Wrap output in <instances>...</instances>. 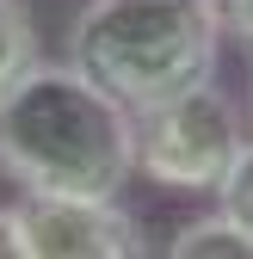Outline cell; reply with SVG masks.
<instances>
[{
    "instance_id": "1",
    "label": "cell",
    "mask_w": 253,
    "mask_h": 259,
    "mask_svg": "<svg viewBox=\"0 0 253 259\" xmlns=\"http://www.w3.org/2000/svg\"><path fill=\"white\" fill-rule=\"evenodd\" d=\"M0 173L19 191L117 198L136 173V111L74 62H31L0 93Z\"/></svg>"
},
{
    "instance_id": "2",
    "label": "cell",
    "mask_w": 253,
    "mask_h": 259,
    "mask_svg": "<svg viewBox=\"0 0 253 259\" xmlns=\"http://www.w3.org/2000/svg\"><path fill=\"white\" fill-rule=\"evenodd\" d=\"M216 0H87L68 25V62L87 68L130 111L216 74Z\"/></svg>"
},
{
    "instance_id": "3",
    "label": "cell",
    "mask_w": 253,
    "mask_h": 259,
    "mask_svg": "<svg viewBox=\"0 0 253 259\" xmlns=\"http://www.w3.org/2000/svg\"><path fill=\"white\" fill-rule=\"evenodd\" d=\"M241 142H247V105L216 87V74L136 111V173L161 191H192V198L216 191Z\"/></svg>"
},
{
    "instance_id": "4",
    "label": "cell",
    "mask_w": 253,
    "mask_h": 259,
    "mask_svg": "<svg viewBox=\"0 0 253 259\" xmlns=\"http://www.w3.org/2000/svg\"><path fill=\"white\" fill-rule=\"evenodd\" d=\"M13 210H19L25 259H136V253H148L142 222L117 198L25 191Z\"/></svg>"
},
{
    "instance_id": "5",
    "label": "cell",
    "mask_w": 253,
    "mask_h": 259,
    "mask_svg": "<svg viewBox=\"0 0 253 259\" xmlns=\"http://www.w3.org/2000/svg\"><path fill=\"white\" fill-rule=\"evenodd\" d=\"M167 253H173V259H253V235L216 204L210 216L185 222V229L167 241Z\"/></svg>"
},
{
    "instance_id": "6",
    "label": "cell",
    "mask_w": 253,
    "mask_h": 259,
    "mask_svg": "<svg viewBox=\"0 0 253 259\" xmlns=\"http://www.w3.org/2000/svg\"><path fill=\"white\" fill-rule=\"evenodd\" d=\"M37 62V19L25 0H0V93Z\"/></svg>"
},
{
    "instance_id": "7",
    "label": "cell",
    "mask_w": 253,
    "mask_h": 259,
    "mask_svg": "<svg viewBox=\"0 0 253 259\" xmlns=\"http://www.w3.org/2000/svg\"><path fill=\"white\" fill-rule=\"evenodd\" d=\"M216 204H223L241 229L253 235V136L241 142V154H235V167L223 173V185H216Z\"/></svg>"
},
{
    "instance_id": "8",
    "label": "cell",
    "mask_w": 253,
    "mask_h": 259,
    "mask_svg": "<svg viewBox=\"0 0 253 259\" xmlns=\"http://www.w3.org/2000/svg\"><path fill=\"white\" fill-rule=\"evenodd\" d=\"M216 13H223V37L247 44V56H253V0H216Z\"/></svg>"
},
{
    "instance_id": "9",
    "label": "cell",
    "mask_w": 253,
    "mask_h": 259,
    "mask_svg": "<svg viewBox=\"0 0 253 259\" xmlns=\"http://www.w3.org/2000/svg\"><path fill=\"white\" fill-rule=\"evenodd\" d=\"M0 259H25V235H19V210L0 204Z\"/></svg>"
},
{
    "instance_id": "10",
    "label": "cell",
    "mask_w": 253,
    "mask_h": 259,
    "mask_svg": "<svg viewBox=\"0 0 253 259\" xmlns=\"http://www.w3.org/2000/svg\"><path fill=\"white\" fill-rule=\"evenodd\" d=\"M247 117H253V56H247Z\"/></svg>"
}]
</instances>
